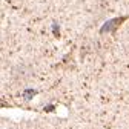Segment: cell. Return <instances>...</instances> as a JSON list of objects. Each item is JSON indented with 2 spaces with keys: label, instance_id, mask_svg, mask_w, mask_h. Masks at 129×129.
I'll list each match as a JSON object with an SVG mask.
<instances>
[{
  "label": "cell",
  "instance_id": "obj_1",
  "mask_svg": "<svg viewBox=\"0 0 129 129\" xmlns=\"http://www.w3.org/2000/svg\"><path fill=\"white\" fill-rule=\"evenodd\" d=\"M124 42H126V45H127V48H129V29L124 32Z\"/></svg>",
  "mask_w": 129,
  "mask_h": 129
}]
</instances>
